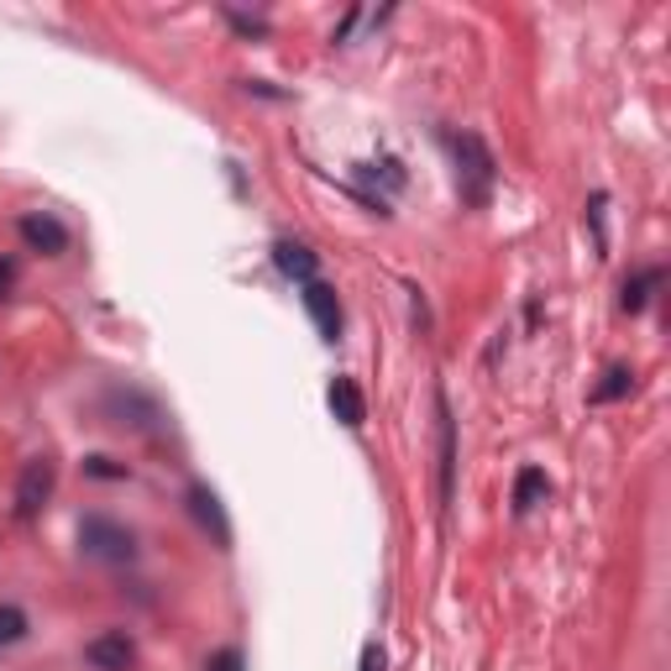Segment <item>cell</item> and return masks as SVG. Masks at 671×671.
Wrapping results in <instances>:
<instances>
[{"instance_id": "obj_1", "label": "cell", "mask_w": 671, "mask_h": 671, "mask_svg": "<svg viewBox=\"0 0 671 671\" xmlns=\"http://www.w3.org/2000/svg\"><path fill=\"white\" fill-rule=\"evenodd\" d=\"M452 152H456V190H462V205L482 211V205L493 200V179H499L493 152H488V143H482L478 132H456Z\"/></svg>"}, {"instance_id": "obj_2", "label": "cell", "mask_w": 671, "mask_h": 671, "mask_svg": "<svg viewBox=\"0 0 671 671\" xmlns=\"http://www.w3.org/2000/svg\"><path fill=\"white\" fill-rule=\"evenodd\" d=\"M79 546H84V556H95V561H132V556H137L132 530L116 525V520H105V514H90V520L79 525Z\"/></svg>"}, {"instance_id": "obj_3", "label": "cell", "mask_w": 671, "mask_h": 671, "mask_svg": "<svg viewBox=\"0 0 671 671\" xmlns=\"http://www.w3.org/2000/svg\"><path fill=\"white\" fill-rule=\"evenodd\" d=\"M53 482H58L53 456H26L22 478H16V520H37L43 514V503L53 499Z\"/></svg>"}, {"instance_id": "obj_4", "label": "cell", "mask_w": 671, "mask_h": 671, "mask_svg": "<svg viewBox=\"0 0 671 671\" xmlns=\"http://www.w3.org/2000/svg\"><path fill=\"white\" fill-rule=\"evenodd\" d=\"M84 661L100 671H132L137 667V640H132L126 629H105V635H95V640L84 646Z\"/></svg>"}, {"instance_id": "obj_5", "label": "cell", "mask_w": 671, "mask_h": 671, "mask_svg": "<svg viewBox=\"0 0 671 671\" xmlns=\"http://www.w3.org/2000/svg\"><path fill=\"white\" fill-rule=\"evenodd\" d=\"M305 310H310L320 341H336V336H341V299H336L331 284H320V278L305 284Z\"/></svg>"}, {"instance_id": "obj_6", "label": "cell", "mask_w": 671, "mask_h": 671, "mask_svg": "<svg viewBox=\"0 0 671 671\" xmlns=\"http://www.w3.org/2000/svg\"><path fill=\"white\" fill-rule=\"evenodd\" d=\"M190 514L211 530V541H216L220 551H231V525H226V509H220V499L205 488V482H194V488H190Z\"/></svg>"}, {"instance_id": "obj_7", "label": "cell", "mask_w": 671, "mask_h": 671, "mask_svg": "<svg viewBox=\"0 0 671 671\" xmlns=\"http://www.w3.org/2000/svg\"><path fill=\"white\" fill-rule=\"evenodd\" d=\"M22 241L32 247V252H48V258H58L64 247H69V231H64V220H53V216H22Z\"/></svg>"}, {"instance_id": "obj_8", "label": "cell", "mask_w": 671, "mask_h": 671, "mask_svg": "<svg viewBox=\"0 0 671 671\" xmlns=\"http://www.w3.org/2000/svg\"><path fill=\"white\" fill-rule=\"evenodd\" d=\"M273 263H278V273L294 278V284H315V273H320V258H315L305 241H278V247H273Z\"/></svg>"}, {"instance_id": "obj_9", "label": "cell", "mask_w": 671, "mask_h": 671, "mask_svg": "<svg viewBox=\"0 0 671 671\" xmlns=\"http://www.w3.org/2000/svg\"><path fill=\"white\" fill-rule=\"evenodd\" d=\"M326 405H331V414L346 425V431H357L362 420H367V405H362V388L352 384V378H336L331 394H326Z\"/></svg>"}, {"instance_id": "obj_10", "label": "cell", "mask_w": 671, "mask_h": 671, "mask_svg": "<svg viewBox=\"0 0 671 671\" xmlns=\"http://www.w3.org/2000/svg\"><path fill=\"white\" fill-rule=\"evenodd\" d=\"M435 414H441V499L452 503V478H456V425L446 399H435Z\"/></svg>"}, {"instance_id": "obj_11", "label": "cell", "mask_w": 671, "mask_h": 671, "mask_svg": "<svg viewBox=\"0 0 671 671\" xmlns=\"http://www.w3.org/2000/svg\"><path fill=\"white\" fill-rule=\"evenodd\" d=\"M546 493H551L546 473L541 467H520V478H514V514H530L535 503H546Z\"/></svg>"}, {"instance_id": "obj_12", "label": "cell", "mask_w": 671, "mask_h": 671, "mask_svg": "<svg viewBox=\"0 0 671 671\" xmlns=\"http://www.w3.org/2000/svg\"><path fill=\"white\" fill-rule=\"evenodd\" d=\"M661 284V268H646V273H635V278H624V294H619V305L629 315H640L646 310V299H650V288Z\"/></svg>"}, {"instance_id": "obj_13", "label": "cell", "mask_w": 671, "mask_h": 671, "mask_svg": "<svg viewBox=\"0 0 671 671\" xmlns=\"http://www.w3.org/2000/svg\"><path fill=\"white\" fill-rule=\"evenodd\" d=\"M629 388H635V373H629V367H609L603 384L593 388V405H614V399H624Z\"/></svg>"}, {"instance_id": "obj_14", "label": "cell", "mask_w": 671, "mask_h": 671, "mask_svg": "<svg viewBox=\"0 0 671 671\" xmlns=\"http://www.w3.org/2000/svg\"><path fill=\"white\" fill-rule=\"evenodd\" d=\"M22 635H26V614L16 609V603H0V650L16 646Z\"/></svg>"}, {"instance_id": "obj_15", "label": "cell", "mask_w": 671, "mask_h": 671, "mask_svg": "<svg viewBox=\"0 0 671 671\" xmlns=\"http://www.w3.org/2000/svg\"><path fill=\"white\" fill-rule=\"evenodd\" d=\"M205 671H247V661H241L237 646H226V650H216V656L205 661Z\"/></svg>"}, {"instance_id": "obj_16", "label": "cell", "mask_w": 671, "mask_h": 671, "mask_svg": "<svg viewBox=\"0 0 671 671\" xmlns=\"http://www.w3.org/2000/svg\"><path fill=\"white\" fill-rule=\"evenodd\" d=\"M84 473H90V478H126V467L111 462V456H90V462H84Z\"/></svg>"}, {"instance_id": "obj_17", "label": "cell", "mask_w": 671, "mask_h": 671, "mask_svg": "<svg viewBox=\"0 0 671 671\" xmlns=\"http://www.w3.org/2000/svg\"><path fill=\"white\" fill-rule=\"evenodd\" d=\"M226 16H231V26H237V32H247V37H263V32H268L258 16H241V11H226Z\"/></svg>"}, {"instance_id": "obj_18", "label": "cell", "mask_w": 671, "mask_h": 671, "mask_svg": "<svg viewBox=\"0 0 671 671\" xmlns=\"http://www.w3.org/2000/svg\"><path fill=\"white\" fill-rule=\"evenodd\" d=\"M11 284H16V263H11V258H0V299L11 294Z\"/></svg>"}, {"instance_id": "obj_19", "label": "cell", "mask_w": 671, "mask_h": 671, "mask_svg": "<svg viewBox=\"0 0 671 671\" xmlns=\"http://www.w3.org/2000/svg\"><path fill=\"white\" fill-rule=\"evenodd\" d=\"M362 671H384V650H378V646L362 650Z\"/></svg>"}]
</instances>
